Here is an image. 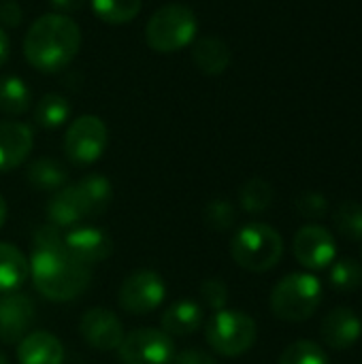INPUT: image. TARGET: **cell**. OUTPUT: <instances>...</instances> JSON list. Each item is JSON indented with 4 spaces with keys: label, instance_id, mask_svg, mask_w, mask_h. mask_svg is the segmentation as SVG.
Wrapping results in <instances>:
<instances>
[{
    "label": "cell",
    "instance_id": "cell-1",
    "mask_svg": "<svg viewBox=\"0 0 362 364\" xmlns=\"http://www.w3.org/2000/svg\"><path fill=\"white\" fill-rule=\"evenodd\" d=\"M81 47V30L75 19L62 13L41 15L23 36V55L41 73L66 68Z\"/></svg>",
    "mask_w": 362,
    "mask_h": 364
},
{
    "label": "cell",
    "instance_id": "cell-2",
    "mask_svg": "<svg viewBox=\"0 0 362 364\" xmlns=\"http://www.w3.org/2000/svg\"><path fill=\"white\" fill-rule=\"evenodd\" d=\"M28 262L36 292L53 303H68L79 299L92 279L90 267L75 260L66 250L32 252Z\"/></svg>",
    "mask_w": 362,
    "mask_h": 364
},
{
    "label": "cell",
    "instance_id": "cell-3",
    "mask_svg": "<svg viewBox=\"0 0 362 364\" xmlns=\"http://www.w3.org/2000/svg\"><path fill=\"white\" fill-rule=\"evenodd\" d=\"M230 256L250 273H267L280 264L284 256V239L273 226L252 222L235 232L230 241Z\"/></svg>",
    "mask_w": 362,
    "mask_h": 364
},
{
    "label": "cell",
    "instance_id": "cell-4",
    "mask_svg": "<svg viewBox=\"0 0 362 364\" xmlns=\"http://www.w3.org/2000/svg\"><path fill=\"white\" fill-rule=\"evenodd\" d=\"M198 32L196 15L186 4L160 6L145 26V41L158 53L186 49Z\"/></svg>",
    "mask_w": 362,
    "mask_h": 364
},
{
    "label": "cell",
    "instance_id": "cell-5",
    "mask_svg": "<svg viewBox=\"0 0 362 364\" xmlns=\"http://www.w3.org/2000/svg\"><path fill=\"white\" fill-rule=\"evenodd\" d=\"M322 303V284L309 273L284 277L271 292V311L284 322L309 320Z\"/></svg>",
    "mask_w": 362,
    "mask_h": 364
},
{
    "label": "cell",
    "instance_id": "cell-6",
    "mask_svg": "<svg viewBox=\"0 0 362 364\" xmlns=\"http://www.w3.org/2000/svg\"><path fill=\"white\" fill-rule=\"evenodd\" d=\"M205 337L215 354L237 358L254 348L258 328L247 314L237 309H220L209 318Z\"/></svg>",
    "mask_w": 362,
    "mask_h": 364
},
{
    "label": "cell",
    "instance_id": "cell-7",
    "mask_svg": "<svg viewBox=\"0 0 362 364\" xmlns=\"http://www.w3.org/2000/svg\"><path fill=\"white\" fill-rule=\"evenodd\" d=\"M109 130L96 115L77 117L64 134V154L77 166H90L107 149Z\"/></svg>",
    "mask_w": 362,
    "mask_h": 364
},
{
    "label": "cell",
    "instance_id": "cell-8",
    "mask_svg": "<svg viewBox=\"0 0 362 364\" xmlns=\"http://www.w3.org/2000/svg\"><path fill=\"white\" fill-rule=\"evenodd\" d=\"M122 364H173L175 343L173 337L156 328H137L124 335L117 348Z\"/></svg>",
    "mask_w": 362,
    "mask_h": 364
},
{
    "label": "cell",
    "instance_id": "cell-9",
    "mask_svg": "<svg viewBox=\"0 0 362 364\" xmlns=\"http://www.w3.org/2000/svg\"><path fill=\"white\" fill-rule=\"evenodd\" d=\"M166 299V286L154 271H134L119 288L117 303L130 316H149Z\"/></svg>",
    "mask_w": 362,
    "mask_h": 364
},
{
    "label": "cell",
    "instance_id": "cell-10",
    "mask_svg": "<svg viewBox=\"0 0 362 364\" xmlns=\"http://www.w3.org/2000/svg\"><path fill=\"white\" fill-rule=\"evenodd\" d=\"M294 258L301 262V267L309 271H322L335 262L337 245L335 237L329 228L320 224H307L294 235Z\"/></svg>",
    "mask_w": 362,
    "mask_h": 364
},
{
    "label": "cell",
    "instance_id": "cell-11",
    "mask_svg": "<svg viewBox=\"0 0 362 364\" xmlns=\"http://www.w3.org/2000/svg\"><path fill=\"white\" fill-rule=\"evenodd\" d=\"M81 339L96 352H113L124 341V326L119 318L105 307L87 309L79 320Z\"/></svg>",
    "mask_w": 362,
    "mask_h": 364
},
{
    "label": "cell",
    "instance_id": "cell-12",
    "mask_svg": "<svg viewBox=\"0 0 362 364\" xmlns=\"http://www.w3.org/2000/svg\"><path fill=\"white\" fill-rule=\"evenodd\" d=\"M64 250L81 264L94 267L113 254V241L96 226H75L64 235Z\"/></svg>",
    "mask_w": 362,
    "mask_h": 364
},
{
    "label": "cell",
    "instance_id": "cell-13",
    "mask_svg": "<svg viewBox=\"0 0 362 364\" xmlns=\"http://www.w3.org/2000/svg\"><path fill=\"white\" fill-rule=\"evenodd\" d=\"M34 320V305L26 294H0V341L19 343Z\"/></svg>",
    "mask_w": 362,
    "mask_h": 364
},
{
    "label": "cell",
    "instance_id": "cell-14",
    "mask_svg": "<svg viewBox=\"0 0 362 364\" xmlns=\"http://www.w3.org/2000/svg\"><path fill=\"white\" fill-rule=\"evenodd\" d=\"M34 145L30 126L13 119H0V173H9L26 162Z\"/></svg>",
    "mask_w": 362,
    "mask_h": 364
},
{
    "label": "cell",
    "instance_id": "cell-15",
    "mask_svg": "<svg viewBox=\"0 0 362 364\" xmlns=\"http://www.w3.org/2000/svg\"><path fill=\"white\" fill-rule=\"evenodd\" d=\"M361 335V318L350 307H337V309L329 311L326 318L322 320V339L329 348H333L337 352H346L352 346H356Z\"/></svg>",
    "mask_w": 362,
    "mask_h": 364
},
{
    "label": "cell",
    "instance_id": "cell-16",
    "mask_svg": "<svg viewBox=\"0 0 362 364\" xmlns=\"http://www.w3.org/2000/svg\"><path fill=\"white\" fill-rule=\"evenodd\" d=\"M64 356L62 341L47 331L28 333L17 348L19 364H64Z\"/></svg>",
    "mask_w": 362,
    "mask_h": 364
},
{
    "label": "cell",
    "instance_id": "cell-17",
    "mask_svg": "<svg viewBox=\"0 0 362 364\" xmlns=\"http://www.w3.org/2000/svg\"><path fill=\"white\" fill-rule=\"evenodd\" d=\"M85 220V211L75 186L60 188L47 203V222L58 228H75Z\"/></svg>",
    "mask_w": 362,
    "mask_h": 364
},
{
    "label": "cell",
    "instance_id": "cell-18",
    "mask_svg": "<svg viewBox=\"0 0 362 364\" xmlns=\"http://www.w3.org/2000/svg\"><path fill=\"white\" fill-rule=\"evenodd\" d=\"M205 322L203 307L194 301H177L162 314V331L171 337L194 335Z\"/></svg>",
    "mask_w": 362,
    "mask_h": 364
},
{
    "label": "cell",
    "instance_id": "cell-19",
    "mask_svg": "<svg viewBox=\"0 0 362 364\" xmlns=\"http://www.w3.org/2000/svg\"><path fill=\"white\" fill-rule=\"evenodd\" d=\"M75 190L81 198L85 218H98L102 215L111 200H113V186L105 175L92 173L87 177H83L81 181L75 183Z\"/></svg>",
    "mask_w": 362,
    "mask_h": 364
},
{
    "label": "cell",
    "instance_id": "cell-20",
    "mask_svg": "<svg viewBox=\"0 0 362 364\" xmlns=\"http://www.w3.org/2000/svg\"><path fill=\"white\" fill-rule=\"evenodd\" d=\"M192 60L205 75H222L233 60L230 47L215 36H203L192 47Z\"/></svg>",
    "mask_w": 362,
    "mask_h": 364
},
{
    "label": "cell",
    "instance_id": "cell-21",
    "mask_svg": "<svg viewBox=\"0 0 362 364\" xmlns=\"http://www.w3.org/2000/svg\"><path fill=\"white\" fill-rule=\"evenodd\" d=\"M30 277L28 258L11 243H0V294L17 292Z\"/></svg>",
    "mask_w": 362,
    "mask_h": 364
},
{
    "label": "cell",
    "instance_id": "cell-22",
    "mask_svg": "<svg viewBox=\"0 0 362 364\" xmlns=\"http://www.w3.org/2000/svg\"><path fill=\"white\" fill-rule=\"evenodd\" d=\"M28 183L36 190L58 192L66 183V168L53 158H38L28 166Z\"/></svg>",
    "mask_w": 362,
    "mask_h": 364
},
{
    "label": "cell",
    "instance_id": "cell-23",
    "mask_svg": "<svg viewBox=\"0 0 362 364\" xmlns=\"http://www.w3.org/2000/svg\"><path fill=\"white\" fill-rule=\"evenodd\" d=\"M32 94L23 79L19 77H2L0 79V111L4 115H21L30 109Z\"/></svg>",
    "mask_w": 362,
    "mask_h": 364
},
{
    "label": "cell",
    "instance_id": "cell-24",
    "mask_svg": "<svg viewBox=\"0 0 362 364\" xmlns=\"http://www.w3.org/2000/svg\"><path fill=\"white\" fill-rule=\"evenodd\" d=\"M70 111H73V107H70V102L64 96H60V94H45L36 102L34 119H36V124L41 128L53 130V128H60L62 124L68 122Z\"/></svg>",
    "mask_w": 362,
    "mask_h": 364
},
{
    "label": "cell",
    "instance_id": "cell-25",
    "mask_svg": "<svg viewBox=\"0 0 362 364\" xmlns=\"http://www.w3.org/2000/svg\"><path fill=\"white\" fill-rule=\"evenodd\" d=\"M273 186L260 177H252L250 181L243 183V188L239 190V203L241 209L247 213H262L273 205Z\"/></svg>",
    "mask_w": 362,
    "mask_h": 364
},
{
    "label": "cell",
    "instance_id": "cell-26",
    "mask_svg": "<svg viewBox=\"0 0 362 364\" xmlns=\"http://www.w3.org/2000/svg\"><path fill=\"white\" fill-rule=\"evenodd\" d=\"M92 11L105 23H128L139 15L141 0H92Z\"/></svg>",
    "mask_w": 362,
    "mask_h": 364
},
{
    "label": "cell",
    "instance_id": "cell-27",
    "mask_svg": "<svg viewBox=\"0 0 362 364\" xmlns=\"http://www.w3.org/2000/svg\"><path fill=\"white\" fill-rule=\"evenodd\" d=\"M335 230L348 241H362V205L356 200H346L337 207L333 215Z\"/></svg>",
    "mask_w": 362,
    "mask_h": 364
},
{
    "label": "cell",
    "instance_id": "cell-28",
    "mask_svg": "<svg viewBox=\"0 0 362 364\" xmlns=\"http://www.w3.org/2000/svg\"><path fill=\"white\" fill-rule=\"evenodd\" d=\"M329 282L339 292H356L362 286V264H358L354 258L337 260L331 267Z\"/></svg>",
    "mask_w": 362,
    "mask_h": 364
},
{
    "label": "cell",
    "instance_id": "cell-29",
    "mask_svg": "<svg viewBox=\"0 0 362 364\" xmlns=\"http://www.w3.org/2000/svg\"><path fill=\"white\" fill-rule=\"evenodd\" d=\"M280 364H331L326 352L307 339L294 341L292 346H288L284 350V354L280 356Z\"/></svg>",
    "mask_w": 362,
    "mask_h": 364
},
{
    "label": "cell",
    "instance_id": "cell-30",
    "mask_svg": "<svg viewBox=\"0 0 362 364\" xmlns=\"http://www.w3.org/2000/svg\"><path fill=\"white\" fill-rule=\"evenodd\" d=\"M235 207L228 200H211L205 207L203 220L215 232H226L235 226Z\"/></svg>",
    "mask_w": 362,
    "mask_h": 364
},
{
    "label": "cell",
    "instance_id": "cell-31",
    "mask_svg": "<svg viewBox=\"0 0 362 364\" xmlns=\"http://www.w3.org/2000/svg\"><path fill=\"white\" fill-rule=\"evenodd\" d=\"M294 205L297 211L307 220H320L329 213V200L320 192H303Z\"/></svg>",
    "mask_w": 362,
    "mask_h": 364
},
{
    "label": "cell",
    "instance_id": "cell-32",
    "mask_svg": "<svg viewBox=\"0 0 362 364\" xmlns=\"http://www.w3.org/2000/svg\"><path fill=\"white\" fill-rule=\"evenodd\" d=\"M47 250H64V235L62 228L53 224H45L34 230L32 237V252H47Z\"/></svg>",
    "mask_w": 362,
    "mask_h": 364
},
{
    "label": "cell",
    "instance_id": "cell-33",
    "mask_svg": "<svg viewBox=\"0 0 362 364\" xmlns=\"http://www.w3.org/2000/svg\"><path fill=\"white\" fill-rule=\"evenodd\" d=\"M201 296L207 303V307H211L213 311H220V309H224V305L228 301V286L222 279L211 277L201 284Z\"/></svg>",
    "mask_w": 362,
    "mask_h": 364
},
{
    "label": "cell",
    "instance_id": "cell-34",
    "mask_svg": "<svg viewBox=\"0 0 362 364\" xmlns=\"http://www.w3.org/2000/svg\"><path fill=\"white\" fill-rule=\"evenodd\" d=\"M173 364H218V360L203 352V350H196V348H190V350H183L179 354H175Z\"/></svg>",
    "mask_w": 362,
    "mask_h": 364
},
{
    "label": "cell",
    "instance_id": "cell-35",
    "mask_svg": "<svg viewBox=\"0 0 362 364\" xmlns=\"http://www.w3.org/2000/svg\"><path fill=\"white\" fill-rule=\"evenodd\" d=\"M0 21L4 26L15 28L21 21V6L15 0H2V4H0Z\"/></svg>",
    "mask_w": 362,
    "mask_h": 364
},
{
    "label": "cell",
    "instance_id": "cell-36",
    "mask_svg": "<svg viewBox=\"0 0 362 364\" xmlns=\"http://www.w3.org/2000/svg\"><path fill=\"white\" fill-rule=\"evenodd\" d=\"M62 15L64 13H75V11H79L87 0H49Z\"/></svg>",
    "mask_w": 362,
    "mask_h": 364
},
{
    "label": "cell",
    "instance_id": "cell-37",
    "mask_svg": "<svg viewBox=\"0 0 362 364\" xmlns=\"http://www.w3.org/2000/svg\"><path fill=\"white\" fill-rule=\"evenodd\" d=\"M9 53H11V43H9V36L6 32L0 28V66L9 60Z\"/></svg>",
    "mask_w": 362,
    "mask_h": 364
},
{
    "label": "cell",
    "instance_id": "cell-38",
    "mask_svg": "<svg viewBox=\"0 0 362 364\" xmlns=\"http://www.w3.org/2000/svg\"><path fill=\"white\" fill-rule=\"evenodd\" d=\"M4 222H6V200L0 194V228L4 226Z\"/></svg>",
    "mask_w": 362,
    "mask_h": 364
},
{
    "label": "cell",
    "instance_id": "cell-39",
    "mask_svg": "<svg viewBox=\"0 0 362 364\" xmlns=\"http://www.w3.org/2000/svg\"><path fill=\"white\" fill-rule=\"evenodd\" d=\"M0 364H9V360H6V356H4L2 352H0Z\"/></svg>",
    "mask_w": 362,
    "mask_h": 364
}]
</instances>
